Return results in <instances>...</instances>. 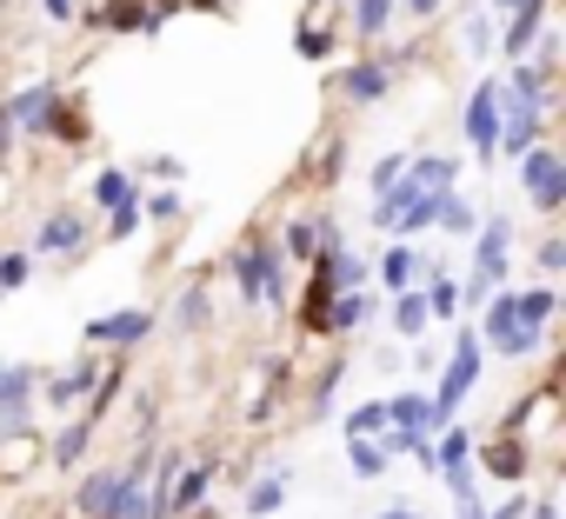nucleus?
<instances>
[{
	"instance_id": "nucleus-1",
	"label": "nucleus",
	"mask_w": 566,
	"mask_h": 519,
	"mask_svg": "<svg viewBox=\"0 0 566 519\" xmlns=\"http://www.w3.org/2000/svg\"><path fill=\"white\" fill-rule=\"evenodd\" d=\"M506 280H513V220H506V213H486L480 233H473V274H467L460 307H486V300H500Z\"/></svg>"
},
{
	"instance_id": "nucleus-2",
	"label": "nucleus",
	"mask_w": 566,
	"mask_h": 519,
	"mask_svg": "<svg viewBox=\"0 0 566 519\" xmlns=\"http://www.w3.org/2000/svg\"><path fill=\"white\" fill-rule=\"evenodd\" d=\"M233 287L247 307H280L287 300V267H280V246L266 233H247L233 246Z\"/></svg>"
},
{
	"instance_id": "nucleus-3",
	"label": "nucleus",
	"mask_w": 566,
	"mask_h": 519,
	"mask_svg": "<svg viewBox=\"0 0 566 519\" xmlns=\"http://www.w3.org/2000/svg\"><path fill=\"white\" fill-rule=\"evenodd\" d=\"M473 333H480V353H506V360H526V353L546 347V327H533V320L520 314V294L486 300V314H480Z\"/></svg>"
},
{
	"instance_id": "nucleus-4",
	"label": "nucleus",
	"mask_w": 566,
	"mask_h": 519,
	"mask_svg": "<svg viewBox=\"0 0 566 519\" xmlns=\"http://www.w3.org/2000/svg\"><path fill=\"white\" fill-rule=\"evenodd\" d=\"M440 200H447V193H433V187H420L413 173H400V187L374 200V226L394 233V240H407V233H420V226L440 220Z\"/></svg>"
},
{
	"instance_id": "nucleus-5",
	"label": "nucleus",
	"mask_w": 566,
	"mask_h": 519,
	"mask_svg": "<svg viewBox=\"0 0 566 519\" xmlns=\"http://www.w3.org/2000/svg\"><path fill=\"white\" fill-rule=\"evenodd\" d=\"M480 367H486L480 333H473V327H460V340H453V353H447V373H440V393H427V400H433V426H453L460 400L480 386Z\"/></svg>"
},
{
	"instance_id": "nucleus-6",
	"label": "nucleus",
	"mask_w": 566,
	"mask_h": 519,
	"mask_svg": "<svg viewBox=\"0 0 566 519\" xmlns=\"http://www.w3.org/2000/svg\"><path fill=\"white\" fill-rule=\"evenodd\" d=\"M539 134H546V107H533V100H506L500 94V160H526L533 147H539Z\"/></svg>"
},
{
	"instance_id": "nucleus-7",
	"label": "nucleus",
	"mask_w": 566,
	"mask_h": 519,
	"mask_svg": "<svg viewBox=\"0 0 566 519\" xmlns=\"http://www.w3.org/2000/svg\"><path fill=\"white\" fill-rule=\"evenodd\" d=\"M520 187H526V200H533L539 213H559V206H566V167H559V153L533 147V153L520 160Z\"/></svg>"
},
{
	"instance_id": "nucleus-8",
	"label": "nucleus",
	"mask_w": 566,
	"mask_h": 519,
	"mask_svg": "<svg viewBox=\"0 0 566 519\" xmlns=\"http://www.w3.org/2000/svg\"><path fill=\"white\" fill-rule=\"evenodd\" d=\"M407 74V61L400 54H387V61H354L347 74H340V94L354 100V107H374V100H387L394 94V81Z\"/></svg>"
},
{
	"instance_id": "nucleus-9",
	"label": "nucleus",
	"mask_w": 566,
	"mask_h": 519,
	"mask_svg": "<svg viewBox=\"0 0 566 519\" xmlns=\"http://www.w3.org/2000/svg\"><path fill=\"white\" fill-rule=\"evenodd\" d=\"M54 107H61V81H34V87H21L8 107H0V114H8V127L14 134H48V120H54Z\"/></svg>"
},
{
	"instance_id": "nucleus-10",
	"label": "nucleus",
	"mask_w": 566,
	"mask_h": 519,
	"mask_svg": "<svg viewBox=\"0 0 566 519\" xmlns=\"http://www.w3.org/2000/svg\"><path fill=\"white\" fill-rule=\"evenodd\" d=\"M460 127H467V147H473L480 160H493V147H500V81H480V87H473Z\"/></svg>"
},
{
	"instance_id": "nucleus-11",
	"label": "nucleus",
	"mask_w": 566,
	"mask_h": 519,
	"mask_svg": "<svg viewBox=\"0 0 566 519\" xmlns=\"http://www.w3.org/2000/svg\"><path fill=\"white\" fill-rule=\"evenodd\" d=\"M147 333H154V314L147 307H120V314H101V320L81 327L87 347H140Z\"/></svg>"
},
{
	"instance_id": "nucleus-12",
	"label": "nucleus",
	"mask_w": 566,
	"mask_h": 519,
	"mask_svg": "<svg viewBox=\"0 0 566 519\" xmlns=\"http://www.w3.org/2000/svg\"><path fill=\"white\" fill-rule=\"evenodd\" d=\"M34 413V367L0 360V433H21Z\"/></svg>"
},
{
	"instance_id": "nucleus-13",
	"label": "nucleus",
	"mask_w": 566,
	"mask_h": 519,
	"mask_svg": "<svg viewBox=\"0 0 566 519\" xmlns=\"http://www.w3.org/2000/svg\"><path fill=\"white\" fill-rule=\"evenodd\" d=\"M374 274H380V287H387V294H413V287L427 280V260H420L407 240H394V246L380 253V267H374Z\"/></svg>"
},
{
	"instance_id": "nucleus-14",
	"label": "nucleus",
	"mask_w": 566,
	"mask_h": 519,
	"mask_svg": "<svg viewBox=\"0 0 566 519\" xmlns=\"http://www.w3.org/2000/svg\"><path fill=\"white\" fill-rule=\"evenodd\" d=\"M480 466H486L493 479L520 486V479H526V466H533V453H526V439H520V433H500V439H486V446H480Z\"/></svg>"
},
{
	"instance_id": "nucleus-15",
	"label": "nucleus",
	"mask_w": 566,
	"mask_h": 519,
	"mask_svg": "<svg viewBox=\"0 0 566 519\" xmlns=\"http://www.w3.org/2000/svg\"><path fill=\"white\" fill-rule=\"evenodd\" d=\"M87 246V213H48L34 226V253H81Z\"/></svg>"
},
{
	"instance_id": "nucleus-16",
	"label": "nucleus",
	"mask_w": 566,
	"mask_h": 519,
	"mask_svg": "<svg viewBox=\"0 0 566 519\" xmlns=\"http://www.w3.org/2000/svg\"><path fill=\"white\" fill-rule=\"evenodd\" d=\"M114 486H120V466H94V473L74 486V512H81V519H107V512H114Z\"/></svg>"
},
{
	"instance_id": "nucleus-17",
	"label": "nucleus",
	"mask_w": 566,
	"mask_h": 519,
	"mask_svg": "<svg viewBox=\"0 0 566 519\" xmlns=\"http://www.w3.org/2000/svg\"><path fill=\"white\" fill-rule=\"evenodd\" d=\"M539 28H546V0H526L520 14H506V34H500V54L506 61H526V47L539 41Z\"/></svg>"
},
{
	"instance_id": "nucleus-18",
	"label": "nucleus",
	"mask_w": 566,
	"mask_h": 519,
	"mask_svg": "<svg viewBox=\"0 0 566 519\" xmlns=\"http://www.w3.org/2000/svg\"><path fill=\"white\" fill-rule=\"evenodd\" d=\"M420 300H427V320H460V280H453L447 267H427Z\"/></svg>"
},
{
	"instance_id": "nucleus-19",
	"label": "nucleus",
	"mask_w": 566,
	"mask_h": 519,
	"mask_svg": "<svg viewBox=\"0 0 566 519\" xmlns=\"http://www.w3.org/2000/svg\"><path fill=\"white\" fill-rule=\"evenodd\" d=\"M87 28H114V34H160V28H154V14L140 8V0H114V8L87 14Z\"/></svg>"
},
{
	"instance_id": "nucleus-20",
	"label": "nucleus",
	"mask_w": 566,
	"mask_h": 519,
	"mask_svg": "<svg viewBox=\"0 0 566 519\" xmlns=\"http://www.w3.org/2000/svg\"><path fill=\"white\" fill-rule=\"evenodd\" d=\"M374 320V294H334L327 307V333H360Z\"/></svg>"
},
{
	"instance_id": "nucleus-21",
	"label": "nucleus",
	"mask_w": 566,
	"mask_h": 519,
	"mask_svg": "<svg viewBox=\"0 0 566 519\" xmlns=\"http://www.w3.org/2000/svg\"><path fill=\"white\" fill-rule=\"evenodd\" d=\"M280 506H287V473H266L247 486V519H273Z\"/></svg>"
},
{
	"instance_id": "nucleus-22",
	"label": "nucleus",
	"mask_w": 566,
	"mask_h": 519,
	"mask_svg": "<svg viewBox=\"0 0 566 519\" xmlns=\"http://www.w3.org/2000/svg\"><path fill=\"white\" fill-rule=\"evenodd\" d=\"M280 246H287V260H307L321 253V213H301V220H287V233H280Z\"/></svg>"
},
{
	"instance_id": "nucleus-23",
	"label": "nucleus",
	"mask_w": 566,
	"mask_h": 519,
	"mask_svg": "<svg viewBox=\"0 0 566 519\" xmlns=\"http://www.w3.org/2000/svg\"><path fill=\"white\" fill-rule=\"evenodd\" d=\"M48 134H54L61 147H87V134H94V120H87V107H74V100H61V107H54V120H48Z\"/></svg>"
},
{
	"instance_id": "nucleus-24",
	"label": "nucleus",
	"mask_w": 566,
	"mask_h": 519,
	"mask_svg": "<svg viewBox=\"0 0 566 519\" xmlns=\"http://www.w3.org/2000/svg\"><path fill=\"white\" fill-rule=\"evenodd\" d=\"M453 466H473V433H467V426H440L433 473H453Z\"/></svg>"
},
{
	"instance_id": "nucleus-25",
	"label": "nucleus",
	"mask_w": 566,
	"mask_h": 519,
	"mask_svg": "<svg viewBox=\"0 0 566 519\" xmlns=\"http://www.w3.org/2000/svg\"><path fill=\"white\" fill-rule=\"evenodd\" d=\"M347 8H354V34L360 41H380L394 28V0H347Z\"/></svg>"
},
{
	"instance_id": "nucleus-26",
	"label": "nucleus",
	"mask_w": 566,
	"mask_h": 519,
	"mask_svg": "<svg viewBox=\"0 0 566 519\" xmlns=\"http://www.w3.org/2000/svg\"><path fill=\"white\" fill-rule=\"evenodd\" d=\"M87 386H101V367H94V360H81V367H67V373H61V380L48 386V400H54V406H74V400H81Z\"/></svg>"
},
{
	"instance_id": "nucleus-27",
	"label": "nucleus",
	"mask_w": 566,
	"mask_h": 519,
	"mask_svg": "<svg viewBox=\"0 0 566 519\" xmlns=\"http://www.w3.org/2000/svg\"><path fill=\"white\" fill-rule=\"evenodd\" d=\"M440 233H453V240H473V233H480V213H473V200L447 193V200H440Z\"/></svg>"
},
{
	"instance_id": "nucleus-28",
	"label": "nucleus",
	"mask_w": 566,
	"mask_h": 519,
	"mask_svg": "<svg viewBox=\"0 0 566 519\" xmlns=\"http://www.w3.org/2000/svg\"><path fill=\"white\" fill-rule=\"evenodd\" d=\"M433 320H427V300H420V287L413 294H394V333H407V340H420Z\"/></svg>"
},
{
	"instance_id": "nucleus-29",
	"label": "nucleus",
	"mask_w": 566,
	"mask_h": 519,
	"mask_svg": "<svg viewBox=\"0 0 566 519\" xmlns=\"http://www.w3.org/2000/svg\"><path fill=\"white\" fill-rule=\"evenodd\" d=\"M120 200H134V173L127 167H101V180H94V206H120Z\"/></svg>"
},
{
	"instance_id": "nucleus-30",
	"label": "nucleus",
	"mask_w": 566,
	"mask_h": 519,
	"mask_svg": "<svg viewBox=\"0 0 566 519\" xmlns=\"http://www.w3.org/2000/svg\"><path fill=\"white\" fill-rule=\"evenodd\" d=\"M374 433H387V400H360L347 413V439H374Z\"/></svg>"
},
{
	"instance_id": "nucleus-31",
	"label": "nucleus",
	"mask_w": 566,
	"mask_h": 519,
	"mask_svg": "<svg viewBox=\"0 0 566 519\" xmlns=\"http://www.w3.org/2000/svg\"><path fill=\"white\" fill-rule=\"evenodd\" d=\"M520 314H526L533 327H553V314H559V294H553V287H520Z\"/></svg>"
},
{
	"instance_id": "nucleus-32",
	"label": "nucleus",
	"mask_w": 566,
	"mask_h": 519,
	"mask_svg": "<svg viewBox=\"0 0 566 519\" xmlns=\"http://www.w3.org/2000/svg\"><path fill=\"white\" fill-rule=\"evenodd\" d=\"M347 466H354L360 479H380V473H387V453H380V439H347Z\"/></svg>"
},
{
	"instance_id": "nucleus-33",
	"label": "nucleus",
	"mask_w": 566,
	"mask_h": 519,
	"mask_svg": "<svg viewBox=\"0 0 566 519\" xmlns=\"http://www.w3.org/2000/svg\"><path fill=\"white\" fill-rule=\"evenodd\" d=\"M87 439H94V426H87V420H74V426H67V433L54 439V459H61V466H81V453H87Z\"/></svg>"
},
{
	"instance_id": "nucleus-34",
	"label": "nucleus",
	"mask_w": 566,
	"mask_h": 519,
	"mask_svg": "<svg viewBox=\"0 0 566 519\" xmlns=\"http://www.w3.org/2000/svg\"><path fill=\"white\" fill-rule=\"evenodd\" d=\"M34 274V253H0V294H21Z\"/></svg>"
},
{
	"instance_id": "nucleus-35",
	"label": "nucleus",
	"mask_w": 566,
	"mask_h": 519,
	"mask_svg": "<svg viewBox=\"0 0 566 519\" xmlns=\"http://www.w3.org/2000/svg\"><path fill=\"white\" fill-rule=\"evenodd\" d=\"M400 173H407V160H400V153H380V160H374V173H367L374 200H380V193H394V187H400Z\"/></svg>"
},
{
	"instance_id": "nucleus-36",
	"label": "nucleus",
	"mask_w": 566,
	"mask_h": 519,
	"mask_svg": "<svg viewBox=\"0 0 566 519\" xmlns=\"http://www.w3.org/2000/svg\"><path fill=\"white\" fill-rule=\"evenodd\" d=\"M200 320H207V287H200V280H193V287H187V294H180V307H174V327H187V333H193V327H200Z\"/></svg>"
},
{
	"instance_id": "nucleus-37",
	"label": "nucleus",
	"mask_w": 566,
	"mask_h": 519,
	"mask_svg": "<svg viewBox=\"0 0 566 519\" xmlns=\"http://www.w3.org/2000/svg\"><path fill=\"white\" fill-rule=\"evenodd\" d=\"M107 233H114V240H134V233H140V193L114 206V226H107Z\"/></svg>"
},
{
	"instance_id": "nucleus-38",
	"label": "nucleus",
	"mask_w": 566,
	"mask_h": 519,
	"mask_svg": "<svg viewBox=\"0 0 566 519\" xmlns=\"http://www.w3.org/2000/svg\"><path fill=\"white\" fill-rule=\"evenodd\" d=\"M294 41H301V54H307V61H327V54H334V34H327V28H301Z\"/></svg>"
},
{
	"instance_id": "nucleus-39",
	"label": "nucleus",
	"mask_w": 566,
	"mask_h": 519,
	"mask_svg": "<svg viewBox=\"0 0 566 519\" xmlns=\"http://www.w3.org/2000/svg\"><path fill=\"white\" fill-rule=\"evenodd\" d=\"M340 373H347V367H327V373H321V386H314V400H307L314 413H334V393H340Z\"/></svg>"
},
{
	"instance_id": "nucleus-40",
	"label": "nucleus",
	"mask_w": 566,
	"mask_h": 519,
	"mask_svg": "<svg viewBox=\"0 0 566 519\" xmlns=\"http://www.w3.org/2000/svg\"><path fill=\"white\" fill-rule=\"evenodd\" d=\"M559 267H566V240L546 233V240H539V274H559Z\"/></svg>"
},
{
	"instance_id": "nucleus-41",
	"label": "nucleus",
	"mask_w": 566,
	"mask_h": 519,
	"mask_svg": "<svg viewBox=\"0 0 566 519\" xmlns=\"http://www.w3.org/2000/svg\"><path fill=\"white\" fill-rule=\"evenodd\" d=\"M140 213H154V220H180V193L167 187V193H154V200H147Z\"/></svg>"
},
{
	"instance_id": "nucleus-42",
	"label": "nucleus",
	"mask_w": 566,
	"mask_h": 519,
	"mask_svg": "<svg viewBox=\"0 0 566 519\" xmlns=\"http://www.w3.org/2000/svg\"><path fill=\"white\" fill-rule=\"evenodd\" d=\"M147 173H160V180H167V187H174V180H187V167H180V160H174V153H154V160H147Z\"/></svg>"
},
{
	"instance_id": "nucleus-43",
	"label": "nucleus",
	"mask_w": 566,
	"mask_h": 519,
	"mask_svg": "<svg viewBox=\"0 0 566 519\" xmlns=\"http://www.w3.org/2000/svg\"><path fill=\"white\" fill-rule=\"evenodd\" d=\"M526 506H533V492H513V499H500L486 519H526Z\"/></svg>"
},
{
	"instance_id": "nucleus-44",
	"label": "nucleus",
	"mask_w": 566,
	"mask_h": 519,
	"mask_svg": "<svg viewBox=\"0 0 566 519\" xmlns=\"http://www.w3.org/2000/svg\"><path fill=\"white\" fill-rule=\"evenodd\" d=\"M394 14H413V21H433L440 0H394Z\"/></svg>"
},
{
	"instance_id": "nucleus-45",
	"label": "nucleus",
	"mask_w": 566,
	"mask_h": 519,
	"mask_svg": "<svg viewBox=\"0 0 566 519\" xmlns=\"http://www.w3.org/2000/svg\"><path fill=\"white\" fill-rule=\"evenodd\" d=\"M453 519H486V499H480V492H460V499H453Z\"/></svg>"
},
{
	"instance_id": "nucleus-46",
	"label": "nucleus",
	"mask_w": 566,
	"mask_h": 519,
	"mask_svg": "<svg viewBox=\"0 0 566 519\" xmlns=\"http://www.w3.org/2000/svg\"><path fill=\"white\" fill-rule=\"evenodd\" d=\"M41 14H48L54 28H67V21H81V14H74V0H41Z\"/></svg>"
},
{
	"instance_id": "nucleus-47",
	"label": "nucleus",
	"mask_w": 566,
	"mask_h": 519,
	"mask_svg": "<svg viewBox=\"0 0 566 519\" xmlns=\"http://www.w3.org/2000/svg\"><path fill=\"white\" fill-rule=\"evenodd\" d=\"M467 41H473V47H486V41H493V14H480V21H467Z\"/></svg>"
},
{
	"instance_id": "nucleus-48",
	"label": "nucleus",
	"mask_w": 566,
	"mask_h": 519,
	"mask_svg": "<svg viewBox=\"0 0 566 519\" xmlns=\"http://www.w3.org/2000/svg\"><path fill=\"white\" fill-rule=\"evenodd\" d=\"M526 519H559V506H553V499H546V492H539V499H533V506H526Z\"/></svg>"
},
{
	"instance_id": "nucleus-49",
	"label": "nucleus",
	"mask_w": 566,
	"mask_h": 519,
	"mask_svg": "<svg viewBox=\"0 0 566 519\" xmlns=\"http://www.w3.org/2000/svg\"><path fill=\"white\" fill-rule=\"evenodd\" d=\"M8 147H14V127H8V114H0V160H8Z\"/></svg>"
},
{
	"instance_id": "nucleus-50",
	"label": "nucleus",
	"mask_w": 566,
	"mask_h": 519,
	"mask_svg": "<svg viewBox=\"0 0 566 519\" xmlns=\"http://www.w3.org/2000/svg\"><path fill=\"white\" fill-rule=\"evenodd\" d=\"M380 519H420V512H413V506H387Z\"/></svg>"
},
{
	"instance_id": "nucleus-51",
	"label": "nucleus",
	"mask_w": 566,
	"mask_h": 519,
	"mask_svg": "<svg viewBox=\"0 0 566 519\" xmlns=\"http://www.w3.org/2000/svg\"><path fill=\"white\" fill-rule=\"evenodd\" d=\"M526 8V0H493V14H520Z\"/></svg>"
},
{
	"instance_id": "nucleus-52",
	"label": "nucleus",
	"mask_w": 566,
	"mask_h": 519,
	"mask_svg": "<svg viewBox=\"0 0 566 519\" xmlns=\"http://www.w3.org/2000/svg\"><path fill=\"white\" fill-rule=\"evenodd\" d=\"M187 8H200V14H213V8H220V0H187Z\"/></svg>"
}]
</instances>
